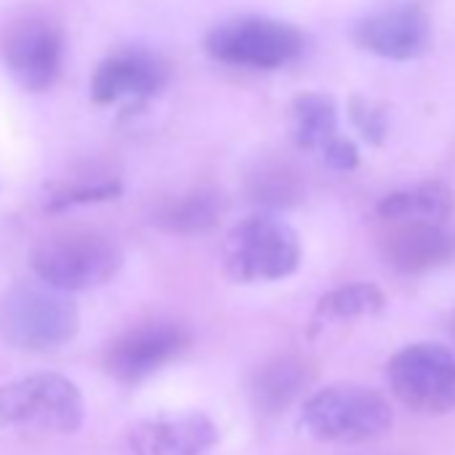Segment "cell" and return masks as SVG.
<instances>
[{
	"label": "cell",
	"mask_w": 455,
	"mask_h": 455,
	"mask_svg": "<svg viewBox=\"0 0 455 455\" xmlns=\"http://www.w3.org/2000/svg\"><path fill=\"white\" fill-rule=\"evenodd\" d=\"M303 244L298 231L276 214H252L234 225L222 244L225 276L236 284L276 282L298 271Z\"/></svg>",
	"instance_id": "cell-1"
},
{
	"label": "cell",
	"mask_w": 455,
	"mask_h": 455,
	"mask_svg": "<svg viewBox=\"0 0 455 455\" xmlns=\"http://www.w3.org/2000/svg\"><path fill=\"white\" fill-rule=\"evenodd\" d=\"M78 332V308L68 292L44 282H22L0 300V338L12 348L44 354Z\"/></svg>",
	"instance_id": "cell-2"
},
{
	"label": "cell",
	"mask_w": 455,
	"mask_h": 455,
	"mask_svg": "<svg viewBox=\"0 0 455 455\" xmlns=\"http://www.w3.org/2000/svg\"><path fill=\"white\" fill-rule=\"evenodd\" d=\"M394 412L383 394L356 383H338L311 394L300 407V428L316 442L359 444L383 436Z\"/></svg>",
	"instance_id": "cell-3"
},
{
	"label": "cell",
	"mask_w": 455,
	"mask_h": 455,
	"mask_svg": "<svg viewBox=\"0 0 455 455\" xmlns=\"http://www.w3.org/2000/svg\"><path fill=\"white\" fill-rule=\"evenodd\" d=\"M121 263V250L108 236L94 231L52 236L41 242L30 255V266L38 282L68 295L110 282Z\"/></svg>",
	"instance_id": "cell-4"
},
{
	"label": "cell",
	"mask_w": 455,
	"mask_h": 455,
	"mask_svg": "<svg viewBox=\"0 0 455 455\" xmlns=\"http://www.w3.org/2000/svg\"><path fill=\"white\" fill-rule=\"evenodd\" d=\"M86 404L73 380L57 372H36L0 386V420L70 434L84 426Z\"/></svg>",
	"instance_id": "cell-5"
},
{
	"label": "cell",
	"mask_w": 455,
	"mask_h": 455,
	"mask_svg": "<svg viewBox=\"0 0 455 455\" xmlns=\"http://www.w3.org/2000/svg\"><path fill=\"white\" fill-rule=\"evenodd\" d=\"M394 396L420 415L455 410V354L439 343H410L388 362Z\"/></svg>",
	"instance_id": "cell-6"
},
{
	"label": "cell",
	"mask_w": 455,
	"mask_h": 455,
	"mask_svg": "<svg viewBox=\"0 0 455 455\" xmlns=\"http://www.w3.org/2000/svg\"><path fill=\"white\" fill-rule=\"evenodd\" d=\"M303 49V38L295 28L274 20H236L209 33L206 52L217 62L276 70L292 62Z\"/></svg>",
	"instance_id": "cell-7"
},
{
	"label": "cell",
	"mask_w": 455,
	"mask_h": 455,
	"mask_svg": "<svg viewBox=\"0 0 455 455\" xmlns=\"http://www.w3.org/2000/svg\"><path fill=\"white\" fill-rule=\"evenodd\" d=\"M190 346V332L177 322H148L118 340L105 351V370L121 383H140L174 362Z\"/></svg>",
	"instance_id": "cell-8"
},
{
	"label": "cell",
	"mask_w": 455,
	"mask_h": 455,
	"mask_svg": "<svg viewBox=\"0 0 455 455\" xmlns=\"http://www.w3.org/2000/svg\"><path fill=\"white\" fill-rule=\"evenodd\" d=\"M4 54L12 76L30 92L49 89L62 65V38L41 17L20 20L9 28L4 41Z\"/></svg>",
	"instance_id": "cell-9"
},
{
	"label": "cell",
	"mask_w": 455,
	"mask_h": 455,
	"mask_svg": "<svg viewBox=\"0 0 455 455\" xmlns=\"http://www.w3.org/2000/svg\"><path fill=\"white\" fill-rule=\"evenodd\" d=\"M217 442V426L201 412L145 418L129 431L134 455H204Z\"/></svg>",
	"instance_id": "cell-10"
},
{
	"label": "cell",
	"mask_w": 455,
	"mask_h": 455,
	"mask_svg": "<svg viewBox=\"0 0 455 455\" xmlns=\"http://www.w3.org/2000/svg\"><path fill=\"white\" fill-rule=\"evenodd\" d=\"M383 260L402 274H423L455 258V234L442 222H399L380 242Z\"/></svg>",
	"instance_id": "cell-11"
},
{
	"label": "cell",
	"mask_w": 455,
	"mask_h": 455,
	"mask_svg": "<svg viewBox=\"0 0 455 455\" xmlns=\"http://www.w3.org/2000/svg\"><path fill=\"white\" fill-rule=\"evenodd\" d=\"M356 41L383 60H410L426 49L428 22L418 6H396L364 20L356 28Z\"/></svg>",
	"instance_id": "cell-12"
},
{
	"label": "cell",
	"mask_w": 455,
	"mask_h": 455,
	"mask_svg": "<svg viewBox=\"0 0 455 455\" xmlns=\"http://www.w3.org/2000/svg\"><path fill=\"white\" fill-rule=\"evenodd\" d=\"M166 81L161 62L142 52H124L108 57L92 78V100L110 105L118 100H142L156 94Z\"/></svg>",
	"instance_id": "cell-13"
},
{
	"label": "cell",
	"mask_w": 455,
	"mask_h": 455,
	"mask_svg": "<svg viewBox=\"0 0 455 455\" xmlns=\"http://www.w3.org/2000/svg\"><path fill=\"white\" fill-rule=\"evenodd\" d=\"M311 380H314V367L308 359L292 354L276 356L266 362L250 383L252 407L260 415H282L303 396Z\"/></svg>",
	"instance_id": "cell-14"
},
{
	"label": "cell",
	"mask_w": 455,
	"mask_h": 455,
	"mask_svg": "<svg viewBox=\"0 0 455 455\" xmlns=\"http://www.w3.org/2000/svg\"><path fill=\"white\" fill-rule=\"evenodd\" d=\"M225 212V196L214 188H196L190 193H182L180 198L166 201L153 214V222L166 234L177 236H198L209 234L220 222Z\"/></svg>",
	"instance_id": "cell-15"
},
{
	"label": "cell",
	"mask_w": 455,
	"mask_h": 455,
	"mask_svg": "<svg viewBox=\"0 0 455 455\" xmlns=\"http://www.w3.org/2000/svg\"><path fill=\"white\" fill-rule=\"evenodd\" d=\"M452 209L455 198L444 182H420L378 201V214L394 222H444Z\"/></svg>",
	"instance_id": "cell-16"
},
{
	"label": "cell",
	"mask_w": 455,
	"mask_h": 455,
	"mask_svg": "<svg viewBox=\"0 0 455 455\" xmlns=\"http://www.w3.org/2000/svg\"><path fill=\"white\" fill-rule=\"evenodd\" d=\"M292 134L306 150H324L338 134V110L327 94H300L292 105Z\"/></svg>",
	"instance_id": "cell-17"
},
{
	"label": "cell",
	"mask_w": 455,
	"mask_h": 455,
	"mask_svg": "<svg viewBox=\"0 0 455 455\" xmlns=\"http://www.w3.org/2000/svg\"><path fill=\"white\" fill-rule=\"evenodd\" d=\"M383 308H386V295L380 292V287L356 282V284H346L322 295L316 303V316L332 319V322H348V319L380 314Z\"/></svg>",
	"instance_id": "cell-18"
},
{
	"label": "cell",
	"mask_w": 455,
	"mask_h": 455,
	"mask_svg": "<svg viewBox=\"0 0 455 455\" xmlns=\"http://www.w3.org/2000/svg\"><path fill=\"white\" fill-rule=\"evenodd\" d=\"M247 193L260 206H292L303 196V182L298 172L287 164H260L255 174H250Z\"/></svg>",
	"instance_id": "cell-19"
},
{
	"label": "cell",
	"mask_w": 455,
	"mask_h": 455,
	"mask_svg": "<svg viewBox=\"0 0 455 455\" xmlns=\"http://www.w3.org/2000/svg\"><path fill=\"white\" fill-rule=\"evenodd\" d=\"M121 193V188L116 182H108V185H81V188H62L57 190L46 209L49 212H60L65 206H73V204H94V201H108V198H116Z\"/></svg>",
	"instance_id": "cell-20"
},
{
	"label": "cell",
	"mask_w": 455,
	"mask_h": 455,
	"mask_svg": "<svg viewBox=\"0 0 455 455\" xmlns=\"http://www.w3.org/2000/svg\"><path fill=\"white\" fill-rule=\"evenodd\" d=\"M351 118L356 124V129L362 132V137L372 145H380L383 134H386V118L378 108H372L370 102L354 100L351 105Z\"/></svg>",
	"instance_id": "cell-21"
},
{
	"label": "cell",
	"mask_w": 455,
	"mask_h": 455,
	"mask_svg": "<svg viewBox=\"0 0 455 455\" xmlns=\"http://www.w3.org/2000/svg\"><path fill=\"white\" fill-rule=\"evenodd\" d=\"M322 156H324L327 164H330L332 169H338V172H351V169L359 166V150H356L354 142L346 140V137H335V140L322 150Z\"/></svg>",
	"instance_id": "cell-22"
},
{
	"label": "cell",
	"mask_w": 455,
	"mask_h": 455,
	"mask_svg": "<svg viewBox=\"0 0 455 455\" xmlns=\"http://www.w3.org/2000/svg\"><path fill=\"white\" fill-rule=\"evenodd\" d=\"M447 330H450V335H452V340H455V311H452V316H450V322H447Z\"/></svg>",
	"instance_id": "cell-23"
}]
</instances>
